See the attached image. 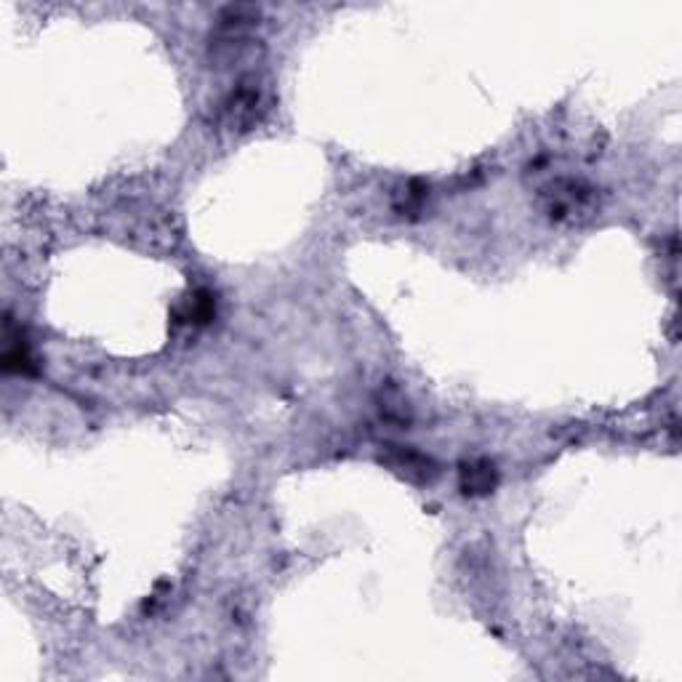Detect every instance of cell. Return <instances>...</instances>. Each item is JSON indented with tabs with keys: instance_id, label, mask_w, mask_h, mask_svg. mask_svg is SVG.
<instances>
[{
	"instance_id": "obj_5",
	"label": "cell",
	"mask_w": 682,
	"mask_h": 682,
	"mask_svg": "<svg viewBox=\"0 0 682 682\" xmlns=\"http://www.w3.org/2000/svg\"><path fill=\"white\" fill-rule=\"evenodd\" d=\"M214 312H216L214 296L208 294V291H195V294L187 296V302H184L182 323H195V326H203V323H208V320L214 318Z\"/></svg>"
},
{
	"instance_id": "obj_1",
	"label": "cell",
	"mask_w": 682,
	"mask_h": 682,
	"mask_svg": "<svg viewBox=\"0 0 682 682\" xmlns=\"http://www.w3.org/2000/svg\"><path fill=\"white\" fill-rule=\"evenodd\" d=\"M267 110V91L256 78H243L219 104L216 120L227 131H248Z\"/></svg>"
},
{
	"instance_id": "obj_4",
	"label": "cell",
	"mask_w": 682,
	"mask_h": 682,
	"mask_svg": "<svg viewBox=\"0 0 682 682\" xmlns=\"http://www.w3.org/2000/svg\"><path fill=\"white\" fill-rule=\"evenodd\" d=\"M389 464H392L400 475L408 477V480H429V477L435 475V464H432L427 456H421V453L416 451H395L392 453V459H389Z\"/></svg>"
},
{
	"instance_id": "obj_3",
	"label": "cell",
	"mask_w": 682,
	"mask_h": 682,
	"mask_svg": "<svg viewBox=\"0 0 682 682\" xmlns=\"http://www.w3.org/2000/svg\"><path fill=\"white\" fill-rule=\"evenodd\" d=\"M461 491L467 496H488L499 485V469L491 459H469L461 464L459 472Z\"/></svg>"
},
{
	"instance_id": "obj_2",
	"label": "cell",
	"mask_w": 682,
	"mask_h": 682,
	"mask_svg": "<svg viewBox=\"0 0 682 682\" xmlns=\"http://www.w3.org/2000/svg\"><path fill=\"white\" fill-rule=\"evenodd\" d=\"M547 214L557 222H576L584 216H592L597 206L595 190L579 179H557L544 190Z\"/></svg>"
}]
</instances>
